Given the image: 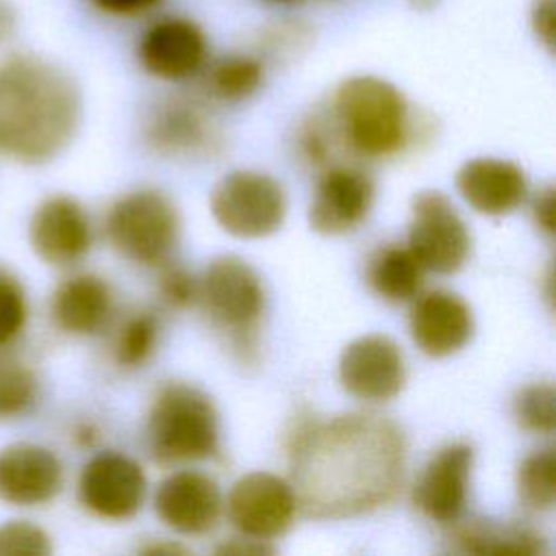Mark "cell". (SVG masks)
<instances>
[{"instance_id": "d6a6232c", "label": "cell", "mask_w": 556, "mask_h": 556, "mask_svg": "<svg viewBox=\"0 0 556 556\" xmlns=\"http://www.w3.org/2000/svg\"><path fill=\"white\" fill-rule=\"evenodd\" d=\"M532 217L534 224L539 226V230H543L547 237H552L554 232V189L552 187H543L534 202H532Z\"/></svg>"}, {"instance_id": "5b68a950", "label": "cell", "mask_w": 556, "mask_h": 556, "mask_svg": "<svg viewBox=\"0 0 556 556\" xmlns=\"http://www.w3.org/2000/svg\"><path fill=\"white\" fill-rule=\"evenodd\" d=\"M198 298L211 324L243 354L252 352L265 311L258 274L239 256H217L198 282Z\"/></svg>"}, {"instance_id": "8fae6325", "label": "cell", "mask_w": 556, "mask_h": 556, "mask_svg": "<svg viewBox=\"0 0 556 556\" xmlns=\"http://www.w3.org/2000/svg\"><path fill=\"white\" fill-rule=\"evenodd\" d=\"M339 380L358 400L387 402L404 389V354L387 334L358 337L341 352Z\"/></svg>"}, {"instance_id": "3957f363", "label": "cell", "mask_w": 556, "mask_h": 556, "mask_svg": "<svg viewBox=\"0 0 556 556\" xmlns=\"http://www.w3.org/2000/svg\"><path fill=\"white\" fill-rule=\"evenodd\" d=\"M332 115L343 141L361 156H389L408 139V102L378 76L343 80L334 91Z\"/></svg>"}, {"instance_id": "4dcf8cb0", "label": "cell", "mask_w": 556, "mask_h": 556, "mask_svg": "<svg viewBox=\"0 0 556 556\" xmlns=\"http://www.w3.org/2000/svg\"><path fill=\"white\" fill-rule=\"evenodd\" d=\"M161 295L174 308H185L198 298V282L185 267H169L161 276Z\"/></svg>"}, {"instance_id": "8d00e7d4", "label": "cell", "mask_w": 556, "mask_h": 556, "mask_svg": "<svg viewBox=\"0 0 556 556\" xmlns=\"http://www.w3.org/2000/svg\"><path fill=\"white\" fill-rule=\"evenodd\" d=\"M413 4L419 9H432L437 4V0H413Z\"/></svg>"}, {"instance_id": "e0dca14e", "label": "cell", "mask_w": 556, "mask_h": 556, "mask_svg": "<svg viewBox=\"0 0 556 556\" xmlns=\"http://www.w3.org/2000/svg\"><path fill=\"white\" fill-rule=\"evenodd\" d=\"M206 59V37L187 17L154 22L139 41V61L156 78L182 80L193 76Z\"/></svg>"}, {"instance_id": "d590c367", "label": "cell", "mask_w": 556, "mask_h": 556, "mask_svg": "<svg viewBox=\"0 0 556 556\" xmlns=\"http://www.w3.org/2000/svg\"><path fill=\"white\" fill-rule=\"evenodd\" d=\"M146 554H180V552H187L185 547L180 545H174V543H156V545H150L143 549Z\"/></svg>"}, {"instance_id": "30bf717a", "label": "cell", "mask_w": 556, "mask_h": 556, "mask_svg": "<svg viewBox=\"0 0 556 556\" xmlns=\"http://www.w3.org/2000/svg\"><path fill=\"white\" fill-rule=\"evenodd\" d=\"M146 476L137 460L122 452H100L80 471V504L96 517L130 519L143 504Z\"/></svg>"}, {"instance_id": "277c9868", "label": "cell", "mask_w": 556, "mask_h": 556, "mask_svg": "<svg viewBox=\"0 0 556 556\" xmlns=\"http://www.w3.org/2000/svg\"><path fill=\"white\" fill-rule=\"evenodd\" d=\"M219 421L211 397L185 382L165 384L148 415V447L159 463L202 460L217 452Z\"/></svg>"}, {"instance_id": "f35d334b", "label": "cell", "mask_w": 556, "mask_h": 556, "mask_svg": "<svg viewBox=\"0 0 556 556\" xmlns=\"http://www.w3.org/2000/svg\"><path fill=\"white\" fill-rule=\"evenodd\" d=\"M274 2H291V0H274Z\"/></svg>"}, {"instance_id": "8992f818", "label": "cell", "mask_w": 556, "mask_h": 556, "mask_svg": "<svg viewBox=\"0 0 556 556\" xmlns=\"http://www.w3.org/2000/svg\"><path fill=\"white\" fill-rule=\"evenodd\" d=\"M178 213L174 204L154 189L122 195L106 213L104 232L109 243L128 261L161 265L178 241Z\"/></svg>"}, {"instance_id": "f546056e", "label": "cell", "mask_w": 556, "mask_h": 556, "mask_svg": "<svg viewBox=\"0 0 556 556\" xmlns=\"http://www.w3.org/2000/svg\"><path fill=\"white\" fill-rule=\"evenodd\" d=\"M50 552L52 543L43 528L24 519L0 526V556H48Z\"/></svg>"}, {"instance_id": "9a60e30c", "label": "cell", "mask_w": 556, "mask_h": 556, "mask_svg": "<svg viewBox=\"0 0 556 556\" xmlns=\"http://www.w3.org/2000/svg\"><path fill=\"white\" fill-rule=\"evenodd\" d=\"M28 239L43 263L67 267L80 261L91 245L89 217L74 198L52 195L35 208Z\"/></svg>"}, {"instance_id": "ffe728a7", "label": "cell", "mask_w": 556, "mask_h": 556, "mask_svg": "<svg viewBox=\"0 0 556 556\" xmlns=\"http://www.w3.org/2000/svg\"><path fill=\"white\" fill-rule=\"evenodd\" d=\"M215 126L204 109L189 100H167L148 119V143L167 156H198L213 150Z\"/></svg>"}, {"instance_id": "5bb4252c", "label": "cell", "mask_w": 556, "mask_h": 556, "mask_svg": "<svg viewBox=\"0 0 556 556\" xmlns=\"http://www.w3.org/2000/svg\"><path fill=\"white\" fill-rule=\"evenodd\" d=\"M371 202V178L363 169L334 165L319 178L315 187L308 206V224L321 235H343L367 217Z\"/></svg>"}, {"instance_id": "7402d4cb", "label": "cell", "mask_w": 556, "mask_h": 556, "mask_svg": "<svg viewBox=\"0 0 556 556\" xmlns=\"http://www.w3.org/2000/svg\"><path fill=\"white\" fill-rule=\"evenodd\" d=\"M454 541L463 552L469 554H493V556H536L545 554V539L517 523H491L486 519H471L454 530Z\"/></svg>"}, {"instance_id": "2e32d148", "label": "cell", "mask_w": 556, "mask_h": 556, "mask_svg": "<svg viewBox=\"0 0 556 556\" xmlns=\"http://www.w3.org/2000/svg\"><path fill=\"white\" fill-rule=\"evenodd\" d=\"M63 486L59 456L37 443H13L0 450V500L11 506H41Z\"/></svg>"}, {"instance_id": "1f68e13d", "label": "cell", "mask_w": 556, "mask_h": 556, "mask_svg": "<svg viewBox=\"0 0 556 556\" xmlns=\"http://www.w3.org/2000/svg\"><path fill=\"white\" fill-rule=\"evenodd\" d=\"M530 24L536 39L547 48L554 50V35H556V0H534L530 11Z\"/></svg>"}, {"instance_id": "ac0fdd59", "label": "cell", "mask_w": 556, "mask_h": 556, "mask_svg": "<svg viewBox=\"0 0 556 556\" xmlns=\"http://www.w3.org/2000/svg\"><path fill=\"white\" fill-rule=\"evenodd\" d=\"M408 330L424 354L443 358L467 345L473 334V315L460 295L430 291L413 304Z\"/></svg>"}, {"instance_id": "e575fe53", "label": "cell", "mask_w": 556, "mask_h": 556, "mask_svg": "<svg viewBox=\"0 0 556 556\" xmlns=\"http://www.w3.org/2000/svg\"><path fill=\"white\" fill-rule=\"evenodd\" d=\"M215 552L217 554H237V556H241V554H271L274 547L267 545L261 539H252V536L241 534L237 539H230V541L222 543Z\"/></svg>"}, {"instance_id": "484cf974", "label": "cell", "mask_w": 556, "mask_h": 556, "mask_svg": "<svg viewBox=\"0 0 556 556\" xmlns=\"http://www.w3.org/2000/svg\"><path fill=\"white\" fill-rule=\"evenodd\" d=\"M517 424L534 434H552L556 426V393L552 382H532L517 391L513 402Z\"/></svg>"}, {"instance_id": "4fadbf2b", "label": "cell", "mask_w": 556, "mask_h": 556, "mask_svg": "<svg viewBox=\"0 0 556 556\" xmlns=\"http://www.w3.org/2000/svg\"><path fill=\"white\" fill-rule=\"evenodd\" d=\"M473 467V450L467 443H450L441 447L421 469L413 500L417 508L432 521H458L469 491Z\"/></svg>"}, {"instance_id": "7a4b0ae2", "label": "cell", "mask_w": 556, "mask_h": 556, "mask_svg": "<svg viewBox=\"0 0 556 556\" xmlns=\"http://www.w3.org/2000/svg\"><path fill=\"white\" fill-rule=\"evenodd\" d=\"M80 117L74 80L37 56L0 63V154L43 163L72 139Z\"/></svg>"}, {"instance_id": "d6986e66", "label": "cell", "mask_w": 556, "mask_h": 556, "mask_svg": "<svg viewBox=\"0 0 556 556\" xmlns=\"http://www.w3.org/2000/svg\"><path fill=\"white\" fill-rule=\"evenodd\" d=\"M456 189L478 213L506 215L526 200L528 180L523 169L513 161L480 156L458 169Z\"/></svg>"}, {"instance_id": "4316f807", "label": "cell", "mask_w": 556, "mask_h": 556, "mask_svg": "<svg viewBox=\"0 0 556 556\" xmlns=\"http://www.w3.org/2000/svg\"><path fill=\"white\" fill-rule=\"evenodd\" d=\"M159 337V321L150 313H137L119 328L115 339V361L124 367L143 365Z\"/></svg>"}, {"instance_id": "ba28073f", "label": "cell", "mask_w": 556, "mask_h": 556, "mask_svg": "<svg viewBox=\"0 0 556 556\" xmlns=\"http://www.w3.org/2000/svg\"><path fill=\"white\" fill-rule=\"evenodd\" d=\"M408 250L434 274L458 271L471 250V235L441 191H421L413 198Z\"/></svg>"}, {"instance_id": "f1b7e54d", "label": "cell", "mask_w": 556, "mask_h": 556, "mask_svg": "<svg viewBox=\"0 0 556 556\" xmlns=\"http://www.w3.org/2000/svg\"><path fill=\"white\" fill-rule=\"evenodd\" d=\"M28 302L20 280L0 267V350L11 345L24 330Z\"/></svg>"}, {"instance_id": "836d02e7", "label": "cell", "mask_w": 556, "mask_h": 556, "mask_svg": "<svg viewBox=\"0 0 556 556\" xmlns=\"http://www.w3.org/2000/svg\"><path fill=\"white\" fill-rule=\"evenodd\" d=\"M100 11L111 15H139L156 7L161 0H91Z\"/></svg>"}, {"instance_id": "603a6c76", "label": "cell", "mask_w": 556, "mask_h": 556, "mask_svg": "<svg viewBox=\"0 0 556 556\" xmlns=\"http://www.w3.org/2000/svg\"><path fill=\"white\" fill-rule=\"evenodd\" d=\"M367 278L380 298L389 302H406L421 289L424 265L408 248L387 245L374 254Z\"/></svg>"}, {"instance_id": "cb8c5ba5", "label": "cell", "mask_w": 556, "mask_h": 556, "mask_svg": "<svg viewBox=\"0 0 556 556\" xmlns=\"http://www.w3.org/2000/svg\"><path fill=\"white\" fill-rule=\"evenodd\" d=\"M519 500L532 510H552L556 502V456L552 447L528 454L517 469Z\"/></svg>"}, {"instance_id": "d4e9b609", "label": "cell", "mask_w": 556, "mask_h": 556, "mask_svg": "<svg viewBox=\"0 0 556 556\" xmlns=\"http://www.w3.org/2000/svg\"><path fill=\"white\" fill-rule=\"evenodd\" d=\"M263 83V65L254 56L232 54L215 63L208 74L211 91L228 102L243 100L252 96Z\"/></svg>"}, {"instance_id": "7c38bea8", "label": "cell", "mask_w": 556, "mask_h": 556, "mask_svg": "<svg viewBox=\"0 0 556 556\" xmlns=\"http://www.w3.org/2000/svg\"><path fill=\"white\" fill-rule=\"evenodd\" d=\"M159 519L178 534H204L222 515V491L217 482L195 469L169 473L154 493Z\"/></svg>"}, {"instance_id": "9c48e42d", "label": "cell", "mask_w": 556, "mask_h": 556, "mask_svg": "<svg viewBox=\"0 0 556 556\" xmlns=\"http://www.w3.org/2000/svg\"><path fill=\"white\" fill-rule=\"evenodd\" d=\"M298 500L293 486L276 473L252 471L241 476L228 497V521L243 534L261 541L285 534L295 517Z\"/></svg>"}, {"instance_id": "6da1fadb", "label": "cell", "mask_w": 556, "mask_h": 556, "mask_svg": "<svg viewBox=\"0 0 556 556\" xmlns=\"http://www.w3.org/2000/svg\"><path fill=\"white\" fill-rule=\"evenodd\" d=\"M404 434L378 413H343L298 426L291 486L313 519H345L384 506L402 484Z\"/></svg>"}, {"instance_id": "44dd1931", "label": "cell", "mask_w": 556, "mask_h": 556, "mask_svg": "<svg viewBox=\"0 0 556 556\" xmlns=\"http://www.w3.org/2000/svg\"><path fill=\"white\" fill-rule=\"evenodd\" d=\"M113 295L109 285L93 274H78L63 280L50 302L52 321L67 334H93L111 315Z\"/></svg>"}, {"instance_id": "52a82bcc", "label": "cell", "mask_w": 556, "mask_h": 556, "mask_svg": "<svg viewBox=\"0 0 556 556\" xmlns=\"http://www.w3.org/2000/svg\"><path fill=\"white\" fill-rule=\"evenodd\" d=\"M215 222L232 237L261 239L276 232L287 213L285 191L271 176L237 169L224 176L211 193Z\"/></svg>"}, {"instance_id": "83f0119b", "label": "cell", "mask_w": 556, "mask_h": 556, "mask_svg": "<svg viewBox=\"0 0 556 556\" xmlns=\"http://www.w3.org/2000/svg\"><path fill=\"white\" fill-rule=\"evenodd\" d=\"M37 397L35 374L15 361H0V419L26 413Z\"/></svg>"}, {"instance_id": "74e56055", "label": "cell", "mask_w": 556, "mask_h": 556, "mask_svg": "<svg viewBox=\"0 0 556 556\" xmlns=\"http://www.w3.org/2000/svg\"><path fill=\"white\" fill-rule=\"evenodd\" d=\"M4 28H7V22H4V13L0 9V30H4Z\"/></svg>"}]
</instances>
